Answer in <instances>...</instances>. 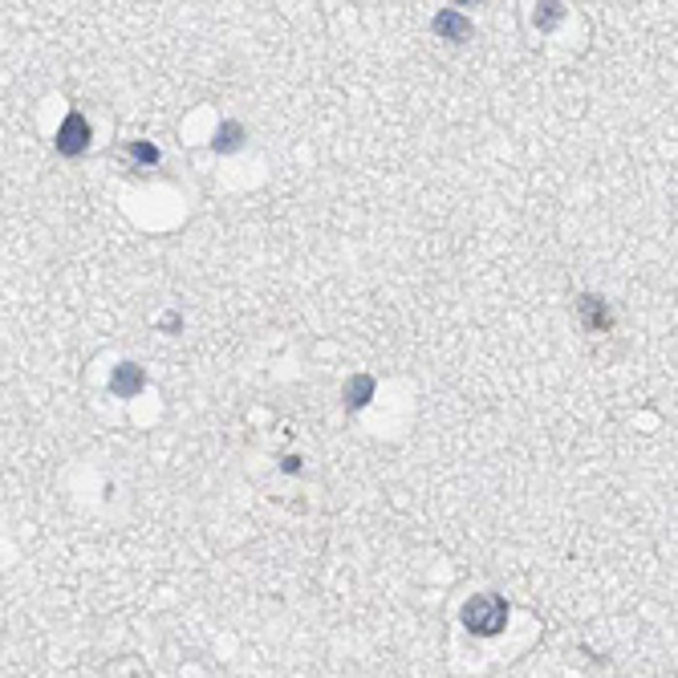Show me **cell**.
Listing matches in <instances>:
<instances>
[{"label": "cell", "mask_w": 678, "mask_h": 678, "mask_svg": "<svg viewBox=\"0 0 678 678\" xmlns=\"http://www.w3.org/2000/svg\"><path fill=\"white\" fill-rule=\"evenodd\" d=\"M463 626L472 629V634H480V637H491V634H499V629L508 626V601L499 593H475L472 601L463 605Z\"/></svg>", "instance_id": "obj_1"}, {"label": "cell", "mask_w": 678, "mask_h": 678, "mask_svg": "<svg viewBox=\"0 0 678 678\" xmlns=\"http://www.w3.org/2000/svg\"><path fill=\"white\" fill-rule=\"evenodd\" d=\"M53 147H58L66 159L86 155V147H90V123H86V115H78V110H69V115H66V123L58 126V139H53Z\"/></svg>", "instance_id": "obj_2"}, {"label": "cell", "mask_w": 678, "mask_h": 678, "mask_svg": "<svg viewBox=\"0 0 678 678\" xmlns=\"http://www.w3.org/2000/svg\"><path fill=\"white\" fill-rule=\"evenodd\" d=\"M110 386H115L118 399H134V394L147 386V374H142V366H134V362H123V366L115 370V378H110Z\"/></svg>", "instance_id": "obj_3"}, {"label": "cell", "mask_w": 678, "mask_h": 678, "mask_svg": "<svg viewBox=\"0 0 678 678\" xmlns=\"http://www.w3.org/2000/svg\"><path fill=\"white\" fill-rule=\"evenodd\" d=\"M435 33H443L447 41H467V37H472V21L455 9H443L439 17H435Z\"/></svg>", "instance_id": "obj_4"}, {"label": "cell", "mask_w": 678, "mask_h": 678, "mask_svg": "<svg viewBox=\"0 0 678 678\" xmlns=\"http://www.w3.org/2000/svg\"><path fill=\"white\" fill-rule=\"evenodd\" d=\"M581 317H585V325L597 329V334H601V329H609V309H605L597 297H581Z\"/></svg>", "instance_id": "obj_5"}, {"label": "cell", "mask_w": 678, "mask_h": 678, "mask_svg": "<svg viewBox=\"0 0 678 678\" xmlns=\"http://www.w3.org/2000/svg\"><path fill=\"white\" fill-rule=\"evenodd\" d=\"M370 394H374V378H366V374L350 378V386H345V399H350V407H366Z\"/></svg>", "instance_id": "obj_6"}, {"label": "cell", "mask_w": 678, "mask_h": 678, "mask_svg": "<svg viewBox=\"0 0 678 678\" xmlns=\"http://www.w3.org/2000/svg\"><path fill=\"white\" fill-rule=\"evenodd\" d=\"M126 155H131L139 167H155L159 163V151L151 147V142H131V147H126Z\"/></svg>", "instance_id": "obj_7"}, {"label": "cell", "mask_w": 678, "mask_h": 678, "mask_svg": "<svg viewBox=\"0 0 678 678\" xmlns=\"http://www.w3.org/2000/svg\"><path fill=\"white\" fill-rule=\"evenodd\" d=\"M240 134H244V131H240L236 123H224L220 126V139H215V151H236L240 147Z\"/></svg>", "instance_id": "obj_8"}, {"label": "cell", "mask_w": 678, "mask_h": 678, "mask_svg": "<svg viewBox=\"0 0 678 678\" xmlns=\"http://www.w3.org/2000/svg\"><path fill=\"white\" fill-rule=\"evenodd\" d=\"M545 9L548 13H545V17H536V25L548 29V25H556V21H561V5H545Z\"/></svg>", "instance_id": "obj_9"}]
</instances>
